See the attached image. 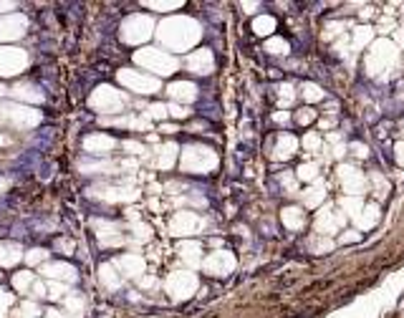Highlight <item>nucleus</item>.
<instances>
[{"label": "nucleus", "instance_id": "nucleus-1", "mask_svg": "<svg viewBox=\"0 0 404 318\" xmlns=\"http://www.w3.org/2000/svg\"><path fill=\"white\" fill-rule=\"evenodd\" d=\"M303 94H306V99H308V101H318V99H323L321 89H318V86H313V84H308V86L303 89Z\"/></svg>", "mask_w": 404, "mask_h": 318}, {"label": "nucleus", "instance_id": "nucleus-2", "mask_svg": "<svg viewBox=\"0 0 404 318\" xmlns=\"http://www.w3.org/2000/svg\"><path fill=\"white\" fill-rule=\"evenodd\" d=\"M298 174H301L303 179H313V177H316V167H313V164H306V167L298 169Z\"/></svg>", "mask_w": 404, "mask_h": 318}, {"label": "nucleus", "instance_id": "nucleus-3", "mask_svg": "<svg viewBox=\"0 0 404 318\" xmlns=\"http://www.w3.org/2000/svg\"><path fill=\"white\" fill-rule=\"evenodd\" d=\"M321 194H323V187H321V184H316V189H311V194H308V205H316Z\"/></svg>", "mask_w": 404, "mask_h": 318}, {"label": "nucleus", "instance_id": "nucleus-4", "mask_svg": "<svg viewBox=\"0 0 404 318\" xmlns=\"http://www.w3.org/2000/svg\"><path fill=\"white\" fill-rule=\"evenodd\" d=\"M374 182H377V194H387V182H382V177L379 174H374Z\"/></svg>", "mask_w": 404, "mask_h": 318}, {"label": "nucleus", "instance_id": "nucleus-5", "mask_svg": "<svg viewBox=\"0 0 404 318\" xmlns=\"http://www.w3.org/2000/svg\"><path fill=\"white\" fill-rule=\"evenodd\" d=\"M311 119H313V114H311V111H301V114H298V122H301V124H308Z\"/></svg>", "mask_w": 404, "mask_h": 318}, {"label": "nucleus", "instance_id": "nucleus-6", "mask_svg": "<svg viewBox=\"0 0 404 318\" xmlns=\"http://www.w3.org/2000/svg\"><path fill=\"white\" fill-rule=\"evenodd\" d=\"M278 48H283V53H286V43H283V41H273V43H270V51L278 53Z\"/></svg>", "mask_w": 404, "mask_h": 318}, {"label": "nucleus", "instance_id": "nucleus-7", "mask_svg": "<svg viewBox=\"0 0 404 318\" xmlns=\"http://www.w3.org/2000/svg\"><path fill=\"white\" fill-rule=\"evenodd\" d=\"M263 28H273V20H258V33H263Z\"/></svg>", "mask_w": 404, "mask_h": 318}, {"label": "nucleus", "instance_id": "nucleus-8", "mask_svg": "<svg viewBox=\"0 0 404 318\" xmlns=\"http://www.w3.org/2000/svg\"><path fill=\"white\" fill-rule=\"evenodd\" d=\"M397 159L399 164H404V144H397Z\"/></svg>", "mask_w": 404, "mask_h": 318}, {"label": "nucleus", "instance_id": "nucleus-9", "mask_svg": "<svg viewBox=\"0 0 404 318\" xmlns=\"http://www.w3.org/2000/svg\"><path fill=\"white\" fill-rule=\"evenodd\" d=\"M354 149H356V154H359V157H367V147H361V144H356Z\"/></svg>", "mask_w": 404, "mask_h": 318}]
</instances>
